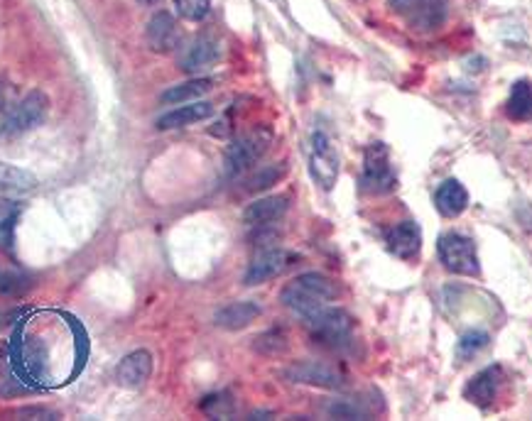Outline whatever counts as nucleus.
I'll return each instance as SVG.
<instances>
[{
    "label": "nucleus",
    "mask_w": 532,
    "mask_h": 421,
    "mask_svg": "<svg viewBox=\"0 0 532 421\" xmlns=\"http://www.w3.org/2000/svg\"><path fill=\"white\" fill-rule=\"evenodd\" d=\"M331 416H341V419H366L373 414L370 406H366L363 402H356V399H337L334 405H329Z\"/></svg>",
    "instance_id": "b1692460"
},
{
    "label": "nucleus",
    "mask_w": 532,
    "mask_h": 421,
    "mask_svg": "<svg viewBox=\"0 0 532 421\" xmlns=\"http://www.w3.org/2000/svg\"><path fill=\"white\" fill-rule=\"evenodd\" d=\"M434 206L446 219H456L469 206V191L459 180H446L444 184H439L434 194Z\"/></svg>",
    "instance_id": "a211bd4d"
},
{
    "label": "nucleus",
    "mask_w": 532,
    "mask_h": 421,
    "mask_svg": "<svg viewBox=\"0 0 532 421\" xmlns=\"http://www.w3.org/2000/svg\"><path fill=\"white\" fill-rule=\"evenodd\" d=\"M273 142V133L267 128H256L251 133L241 135L238 140L231 142L226 149V174L231 180L241 174L251 172L253 167L260 162V157L266 155L267 148Z\"/></svg>",
    "instance_id": "20e7f679"
},
{
    "label": "nucleus",
    "mask_w": 532,
    "mask_h": 421,
    "mask_svg": "<svg viewBox=\"0 0 532 421\" xmlns=\"http://www.w3.org/2000/svg\"><path fill=\"white\" fill-rule=\"evenodd\" d=\"M488 345V334L485 331H469V334L462 335V341L456 344V353L459 358L469 360L474 358L476 353H481Z\"/></svg>",
    "instance_id": "393cba45"
},
{
    "label": "nucleus",
    "mask_w": 532,
    "mask_h": 421,
    "mask_svg": "<svg viewBox=\"0 0 532 421\" xmlns=\"http://www.w3.org/2000/svg\"><path fill=\"white\" fill-rule=\"evenodd\" d=\"M501 383H503L501 365H488L484 367L481 373L471 377L464 395H466V399H469L471 405L481 406V409H488V406L495 402V397H498Z\"/></svg>",
    "instance_id": "9d476101"
},
{
    "label": "nucleus",
    "mask_w": 532,
    "mask_h": 421,
    "mask_svg": "<svg viewBox=\"0 0 532 421\" xmlns=\"http://www.w3.org/2000/svg\"><path fill=\"white\" fill-rule=\"evenodd\" d=\"M290 209L287 196H263L258 201H253L243 210V223L245 226L260 228V226H273L275 221H280Z\"/></svg>",
    "instance_id": "ddd939ff"
},
{
    "label": "nucleus",
    "mask_w": 532,
    "mask_h": 421,
    "mask_svg": "<svg viewBox=\"0 0 532 421\" xmlns=\"http://www.w3.org/2000/svg\"><path fill=\"white\" fill-rule=\"evenodd\" d=\"M150 373H152V355L148 351H135L120 360L116 377L118 385H123L128 390H141L150 380Z\"/></svg>",
    "instance_id": "f3484780"
},
{
    "label": "nucleus",
    "mask_w": 532,
    "mask_h": 421,
    "mask_svg": "<svg viewBox=\"0 0 532 421\" xmlns=\"http://www.w3.org/2000/svg\"><path fill=\"white\" fill-rule=\"evenodd\" d=\"M10 108H13V103H10V87H5V84L0 81V128L5 123Z\"/></svg>",
    "instance_id": "c85d7f7f"
},
{
    "label": "nucleus",
    "mask_w": 532,
    "mask_h": 421,
    "mask_svg": "<svg viewBox=\"0 0 532 421\" xmlns=\"http://www.w3.org/2000/svg\"><path fill=\"white\" fill-rule=\"evenodd\" d=\"M391 3L392 10H398V13H407V10H415L417 5H422L424 0H388Z\"/></svg>",
    "instance_id": "c756f323"
},
{
    "label": "nucleus",
    "mask_w": 532,
    "mask_h": 421,
    "mask_svg": "<svg viewBox=\"0 0 532 421\" xmlns=\"http://www.w3.org/2000/svg\"><path fill=\"white\" fill-rule=\"evenodd\" d=\"M437 252L442 265L452 274H462V277H476L481 272L478 267V252L476 245L471 238L462 233H444L437 241Z\"/></svg>",
    "instance_id": "423d86ee"
},
{
    "label": "nucleus",
    "mask_w": 532,
    "mask_h": 421,
    "mask_svg": "<svg viewBox=\"0 0 532 421\" xmlns=\"http://www.w3.org/2000/svg\"><path fill=\"white\" fill-rule=\"evenodd\" d=\"M214 88L212 78H192V81H184L180 87L167 88L160 101L165 106H182V103L199 101L202 96H206Z\"/></svg>",
    "instance_id": "aec40b11"
},
{
    "label": "nucleus",
    "mask_w": 532,
    "mask_h": 421,
    "mask_svg": "<svg viewBox=\"0 0 532 421\" xmlns=\"http://www.w3.org/2000/svg\"><path fill=\"white\" fill-rule=\"evenodd\" d=\"M142 3H148V5H152V3H157V0H142Z\"/></svg>",
    "instance_id": "2f4dec72"
},
{
    "label": "nucleus",
    "mask_w": 532,
    "mask_h": 421,
    "mask_svg": "<svg viewBox=\"0 0 532 421\" xmlns=\"http://www.w3.org/2000/svg\"><path fill=\"white\" fill-rule=\"evenodd\" d=\"M388 250L400 260H412L422 250V231L415 221H402L385 233Z\"/></svg>",
    "instance_id": "f8f14e48"
},
{
    "label": "nucleus",
    "mask_w": 532,
    "mask_h": 421,
    "mask_svg": "<svg viewBox=\"0 0 532 421\" xmlns=\"http://www.w3.org/2000/svg\"><path fill=\"white\" fill-rule=\"evenodd\" d=\"M214 116V106L209 101H192L182 103L180 108L170 110L165 116L157 118V130H180L187 125L202 123L206 118Z\"/></svg>",
    "instance_id": "dca6fc26"
},
{
    "label": "nucleus",
    "mask_w": 532,
    "mask_h": 421,
    "mask_svg": "<svg viewBox=\"0 0 532 421\" xmlns=\"http://www.w3.org/2000/svg\"><path fill=\"white\" fill-rule=\"evenodd\" d=\"M49 113V98L45 91H30L23 96L20 101L13 103L5 123L0 128L3 138H20V135L30 133L35 128L45 123V118Z\"/></svg>",
    "instance_id": "39448f33"
},
{
    "label": "nucleus",
    "mask_w": 532,
    "mask_h": 421,
    "mask_svg": "<svg viewBox=\"0 0 532 421\" xmlns=\"http://www.w3.org/2000/svg\"><path fill=\"white\" fill-rule=\"evenodd\" d=\"M174 10L182 20L202 23L203 17L212 13V0H174Z\"/></svg>",
    "instance_id": "5701e85b"
},
{
    "label": "nucleus",
    "mask_w": 532,
    "mask_h": 421,
    "mask_svg": "<svg viewBox=\"0 0 532 421\" xmlns=\"http://www.w3.org/2000/svg\"><path fill=\"white\" fill-rule=\"evenodd\" d=\"M285 164H267V167H263V169H258V172H253L251 177H248V181H245V189L248 191H266V189H270L273 184H277V181L285 177Z\"/></svg>",
    "instance_id": "4be33fe9"
},
{
    "label": "nucleus",
    "mask_w": 532,
    "mask_h": 421,
    "mask_svg": "<svg viewBox=\"0 0 532 421\" xmlns=\"http://www.w3.org/2000/svg\"><path fill=\"white\" fill-rule=\"evenodd\" d=\"M506 113H508L510 120H517V123L532 118V84L527 78H520L513 84L508 103H506Z\"/></svg>",
    "instance_id": "412c9836"
},
{
    "label": "nucleus",
    "mask_w": 532,
    "mask_h": 421,
    "mask_svg": "<svg viewBox=\"0 0 532 421\" xmlns=\"http://www.w3.org/2000/svg\"><path fill=\"white\" fill-rule=\"evenodd\" d=\"M221 59V42L212 35L196 37L187 47V52L182 55V69L196 77L202 71H209L214 64Z\"/></svg>",
    "instance_id": "9b49d317"
},
{
    "label": "nucleus",
    "mask_w": 532,
    "mask_h": 421,
    "mask_svg": "<svg viewBox=\"0 0 532 421\" xmlns=\"http://www.w3.org/2000/svg\"><path fill=\"white\" fill-rule=\"evenodd\" d=\"M17 209L8 201H0V248L10 250L13 245V226H16Z\"/></svg>",
    "instance_id": "a878e982"
},
{
    "label": "nucleus",
    "mask_w": 532,
    "mask_h": 421,
    "mask_svg": "<svg viewBox=\"0 0 532 421\" xmlns=\"http://www.w3.org/2000/svg\"><path fill=\"white\" fill-rule=\"evenodd\" d=\"M360 191L370 196L391 194L398 187V177L392 172L391 152L383 142L368 145L363 152V169H360Z\"/></svg>",
    "instance_id": "7ed1b4c3"
},
{
    "label": "nucleus",
    "mask_w": 532,
    "mask_h": 421,
    "mask_svg": "<svg viewBox=\"0 0 532 421\" xmlns=\"http://www.w3.org/2000/svg\"><path fill=\"white\" fill-rule=\"evenodd\" d=\"M285 377L290 383L297 385H312V387H324V390H341L346 385V377L339 373L334 365H327L321 360H302V363H292L285 370Z\"/></svg>",
    "instance_id": "6e6552de"
},
{
    "label": "nucleus",
    "mask_w": 532,
    "mask_h": 421,
    "mask_svg": "<svg viewBox=\"0 0 532 421\" xmlns=\"http://www.w3.org/2000/svg\"><path fill=\"white\" fill-rule=\"evenodd\" d=\"M203 412L212 414V416H228L234 412V402L226 397V395H214V397H206L203 402Z\"/></svg>",
    "instance_id": "cd10ccee"
},
{
    "label": "nucleus",
    "mask_w": 532,
    "mask_h": 421,
    "mask_svg": "<svg viewBox=\"0 0 532 421\" xmlns=\"http://www.w3.org/2000/svg\"><path fill=\"white\" fill-rule=\"evenodd\" d=\"M287 348V335L282 331H267V334L258 335L256 341V351L266 353V355H277Z\"/></svg>",
    "instance_id": "bb28decb"
},
{
    "label": "nucleus",
    "mask_w": 532,
    "mask_h": 421,
    "mask_svg": "<svg viewBox=\"0 0 532 421\" xmlns=\"http://www.w3.org/2000/svg\"><path fill=\"white\" fill-rule=\"evenodd\" d=\"M292 265V255L287 250L280 248H266L260 250L258 255L253 258V262L248 265V272L243 277V282L248 287H258V284H266V282L280 277L287 267Z\"/></svg>",
    "instance_id": "1a4fd4ad"
},
{
    "label": "nucleus",
    "mask_w": 532,
    "mask_h": 421,
    "mask_svg": "<svg viewBox=\"0 0 532 421\" xmlns=\"http://www.w3.org/2000/svg\"><path fill=\"white\" fill-rule=\"evenodd\" d=\"M177 39H180V30H177V23L170 13L160 10L150 17L148 27H145V42L152 52H160V55L172 52Z\"/></svg>",
    "instance_id": "4468645a"
},
{
    "label": "nucleus",
    "mask_w": 532,
    "mask_h": 421,
    "mask_svg": "<svg viewBox=\"0 0 532 421\" xmlns=\"http://www.w3.org/2000/svg\"><path fill=\"white\" fill-rule=\"evenodd\" d=\"M305 323L314 344L334 348V351L344 348L353 335V316L337 306H324L319 312L309 313L305 316Z\"/></svg>",
    "instance_id": "f03ea898"
},
{
    "label": "nucleus",
    "mask_w": 532,
    "mask_h": 421,
    "mask_svg": "<svg viewBox=\"0 0 532 421\" xmlns=\"http://www.w3.org/2000/svg\"><path fill=\"white\" fill-rule=\"evenodd\" d=\"M37 189L35 174L20 169L16 164L0 162V201H16Z\"/></svg>",
    "instance_id": "2eb2a0df"
},
{
    "label": "nucleus",
    "mask_w": 532,
    "mask_h": 421,
    "mask_svg": "<svg viewBox=\"0 0 532 421\" xmlns=\"http://www.w3.org/2000/svg\"><path fill=\"white\" fill-rule=\"evenodd\" d=\"M17 416H37V419H57L59 414L49 412V409H23V412H17Z\"/></svg>",
    "instance_id": "7c9ffc66"
},
{
    "label": "nucleus",
    "mask_w": 532,
    "mask_h": 421,
    "mask_svg": "<svg viewBox=\"0 0 532 421\" xmlns=\"http://www.w3.org/2000/svg\"><path fill=\"white\" fill-rule=\"evenodd\" d=\"M337 294V284L329 277H324L319 272H305L285 284V289L280 292V302L290 312L299 313L305 319L309 313L329 306V302H334Z\"/></svg>",
    "instance_id": "f257e3e1"
},
{
    "label": "nucleus",
    "mask_w": 532,
    "mask_h": 421,
    "mask_svg": "<svg viewBox=\"0 0 532 421\" xmlns=\"http://www.w3.org/2000/svg\"><path fill=\"white\" fill-rule=\"evenodd\" d=\"M339 169H341V162H339L337 145H334L329 135L317 130L309 138V174H312V180L321 189L329 191L337 184Z\"/></svg>",
    "instance_id": "0eeeda50"
},
{
    "label": "nucleus",
    "mask_w": 532,
    "mask_h": 421,
    "mask_svg": "<svg viewBox=\"0 0 532 421\" xmlns=\"http://www.w3.org/2000/svg\"><path fill=\"white\" fill-rule=\"evenodd\" d=\"M260 316V306L256 302H234V304L224 306L214 316V323L226 331H241V328L251 326L253 321Z\"/></svg>",
    "instance_id": "6ab92c4d"
}]
</instances>
